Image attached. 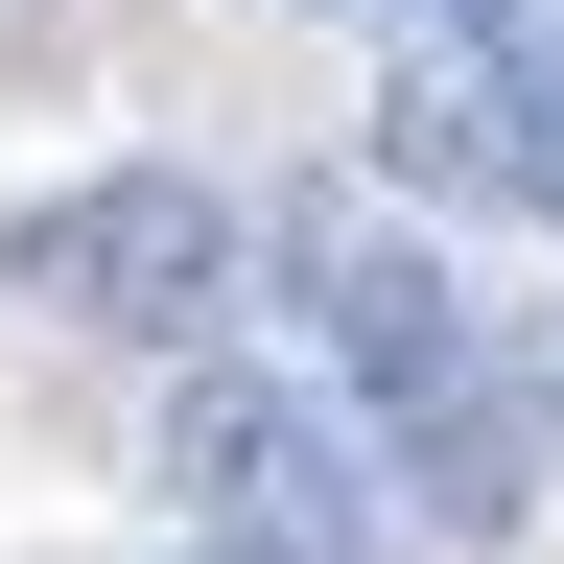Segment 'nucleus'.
Listing matches in <instances>:
<instances>
[{
	"label": "nucleus",
	"mask_w": 564,
	"mask_h": 564,
	"mask_svg": "<svg viewBox=\"0 0 564 564\" xmlns=\"http://www.w3.org/2000/svg\"><path fill=\"white\" fill-rule=\"evenodd\" d=\"M259 259H282V306H306V352H329V400H352V423H423V400H470V377H494V306L400 236L377 188H306Z\"/></svg>",
	"instance_id": "7ed1b4c3"
},
{
	"label": "nucleus",
	"mask_w": 564,
	"mask_h": 564,
	"mask_svg": "<svg viewBox=\"0 0 564 564\" xmlns=\"http://www.w3.org/2000/svg\"><path fill=\"white\" fill-rule=\"evenodd\" d=\"M188 564H212V541H188Z\"/></svg>",
	"instance_id": "20e7f679"
},
{
	"label": "nucleus",
	"mask_w": 564,
	"mask_h": 564,
	"mask_svg": "<svg viewBox=\"0 0 564 564\" xmlns=\"http://www.w3.org/2000/svg\"><path fill=\"white\" fill-rule=\"evenodd\" d=\"M165 494L212 518V564H377V541H423L400 518V470H377V423H352L329 377H165Z\"/></svg>",
	"instance_id": "f257e3e1"
},
{
	"label": "nucleus",
	"mask_w": 564,
	"mask_h": 564,
	"mask_svg": "<svg viewBox=\"0 0 564 564\" xmlns=\"http://www.w3.org/2000/svg\"><path fill=\"white\" fill-rule=\"evenodd\" d=\"M236 188L212 165H95V188H24L0 212V282H24L47 329H95V352H188L212 377V329H236Z\"/></svg>",
	"instance_id": "f03ea898"
}]
</instances>
